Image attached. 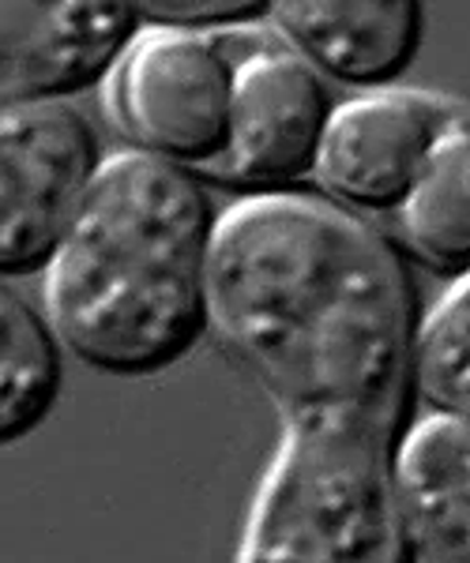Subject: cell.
Returning a JSON list of instances; mask_svg holds the SVG:
<instances>
[{"label":"cell","instance_id":"7c38bea8","mask_svg":"<svg viewBox=\"0 0 470 563\" xmlns=\"http://www.w3.org/2000/svg\"><path fill=\"white\" fill-rule=\"evenodd\" d=\"M414 395L433 413L470 424V275L451 282L418 320Z\"/></svg>","mask_w":470,"mask_h":563},{"label":"cell","instance_id":"3957f363","mask_svg":"<svg viewBox=\"0 0 470 563\" xmlns=\"http://www.w3.org/2000/svg\"><path fill=\"white\" fill-rule=\"evenodd\" d=\"M106 106L132 151L185 174H207L230 143V31L143 26L106 84Z\"/></svg>","mask_w":470,"mask_h":563},{"label":"cell","instance_id":"5b68a950","mask_svg":"<svg viewBox=\"0 0 470 563\" xmlns=\"http://www.w3.org/2000/svg\"><path fill=\"white\" fill-rule=\"evenodd\" d=\"M106 158L68 102L0 109V271L45 275Z\"/></svg>","mask_w":470,"mask_h":563},{"label":"cell","instance_id":"7a4b0ae2","mask_svg":"<svg viewBox=\"0 0 470 563\" xmlns=\"http://www.w3.org/2000/svg\"><path fill=\"white\" fill-rule=\"evenodd\" d=\"M219 218L193 174L110 154L45 271V320L106 376L174 368L211 331L207 263Z\"/></svg>","mask_w":470,"mask_h":563},{"label":"cell","instance_id":"ba28073f","mask_svg":"<svg viewBox=\"0 0 470 563\" xmlns=\"http://www.w3.org/2000/svg\"><path fill=\"white\" fill-rule=\"evenodd\" d=\"M267 26L320 76L381 90L414 65L426 12L414 0H278Z\"/></svg>","mask_w":470,"mask_h":563},{"label":"cell","instance_id":"8fae6325","mask_svg":"<svg viewBox=\"0 0 470 563\" xmlns=\"http://www.w3.org/2000/svg\"><path fill=\"white\" fill-rule=\"evenodd\" d=\"M0 443H20L53 413L65 379L61 339L31 301L12 286L0 289Z\"/></svg>","mask_w":470,"mask_h":563},{"label":"cell","instance_id":"30bf717a","mask_svg":"<svg viewBox=\"0 0 470 563\" xmlns=\"http://www.w3.org/2000/svg\"><path fill=\"white\" fill-rule=\"evenodd\" d=\"M395 218L406 249L451 282L470 275V106L433 151Z\"/></svg>","mask_w":470,"mask_h":563},{"label":"cell","instance_id":"8992f818","mask_svg":"<svg viewBox=\"0 0 470 563\" xmlns=\"http://www.w3.org/2000/svg\"><path fill=\"white\" fill-rule=\"evenodd\" d=\"M467 102L437 90L381 87L336 102L313 180L354 214H395Z\"/></svg>","mask_w":470,"mask_h":563},{"label":"cell","instance_id":"6da1fadb","mask_svg":"<svg viewBox=\"0 0 470 563\" xmlns=\"http://www.w3.org/2000/svg\"><path fill=\"white\" fill-rule=\"evenodd\" d=\"M219 346L283 417L233 563H414L400 443L418 294L376 225L320 196H245L207 263Z\"/></svg>","mask_w":470,"mask_h":563},{"label":"cell","instance_id":"9c48e42d","mask_svg":"<svg viewBox=\"0 0 470 563\" xmlns=\"http://www.w3.org/2000/svg\"><path fill=\"white\" fill-rule=\"evenodd\" d=\"M395 477L414 563H470V424L440 413L411 424Z\"/></svg>","mask_w":470,"mask_h":563},{"label":"cell","instance_id":"277c9868","mask_svg":"<svg viewBox=\"0 0 470 563\" xmlns=\"http://www.w3.org/2000/svg\"><path fill=\"white\" fill-rule=\"evenodd\" d=\"M233 42V109L226 154L204 177L249 196L286 192L309 180L320 158L331 102L324 76L264 26L230 31Z\"/></svg>","mask_w":470,"mask_h":563},{"label":"cell","instance_id":"4fadbf2b","mask_svg":"<svg viewBox=\"0 0 470 563\" xmlns=\"http://www.w3.org/2000/svg\"><path fill=\"white\" fill-rule=\"evenodd\" d=\"M143 26H170V31H200L222 34L241 26H264L271 4L260 0H159V4H135Z\"/></svg>","mask_w":470,"mask_h":563},{"label":"cell","instance_id":"52a82bcc","mask_svg":"<svg viewBox=\"0 0 470 563\" xmlns=\"http://www.w3.org/2000/svg\"><path fill=\"white\" fill-rule=\"evenodd\" d=\"M135 4L98 0H4L0 4V109L65 102L110 84L140 38Z\"/></svg>","mask_w":470,"mask_h":563}]
</instances>
